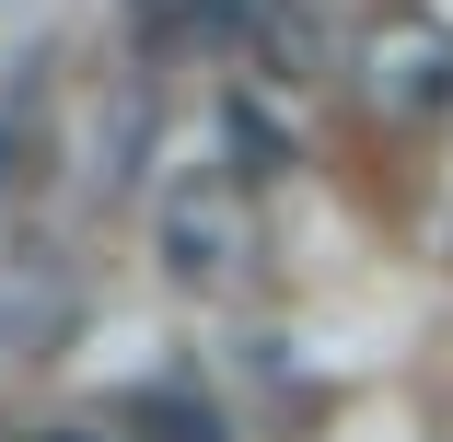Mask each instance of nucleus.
<instances>
[{"label":"nucleus","mask_w":453,"mask_h":442,"mask_svg":"<svg viewBox=\"0 0 453 442\" xmlns=\"http://www.w3.org/2000/svg\"><path fill=\"white\" fill-rule=\"evenodd\" d=\"M151 256H163V280H174V291H244V280H256V256H267L256 187H244L233 163L174 174L163 210H151Z\"/></svg>","instance_id":"f257e3e1"},{"label":"nucleus","mask_w":453,"mask_h":442,"mask_svg":"<svg viewBox=\"0 0 453 442\" xmlns=\"http://www.w3.org/2000/svg\"><path fill=\"white\" fill-rule=\"evenodd\" d=\"M140 419H151V430H174V442H221V419H210L198 396H140Z\"/></svg>","instance_id":"20e7f679"},{"label":"nucleus","mask_w":453,"mask_h":442,"mask_svg":"<svg viewBox=\"0 0 453 442\" xmlns=\"http://www.w3.org/2000/svg\"><path fill=\"white\" fill-rule=\"evenodd\" d=\"M326 58H337V35H326L314 0H280V12L256 24V81H314Z\"/></svg>","instance_id":"7ed1b4c3"},{"label":"nucleus","mask_w":453,"mask_h":442,"mask_svg":"<svg viewBox=\"0 0 453 442\" xmlns=\"http://www.w3.org/2000/svg\"><path fill=\"white\" fill-rule=\"evenodd\" d=\"M349 70H360V94H372L395 128L453 117V24H441V12H418V0H384V12L360 24Z\"/></svg>","instance_id":"f03ea898"}]
</instances>
